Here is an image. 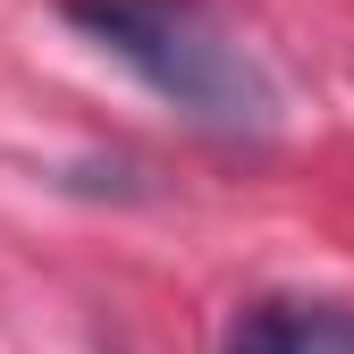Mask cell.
I'll use <instances>...</instances> for the list:
<instances>
[{"label":"cell","instance_id":"obj_1","mask_svg":"<svg viewBox=\"0 0 354 354\" xmlns=\"http://www.w3.org/2000/svg\"><path fill=\"white\" fill-rule=\"evenodd\" d=\"M59 17L211 144L279 136V76L211 0H59Z\"/></svg>","mask_w":354,"mask_h":354},{"label":"cell","instance_id":"obj_2","mask_svg":"<svg viewBox=\"0 0 354 354\" xmlns=\"http://www.w3.org/2000/svg\"><path fill=\"white\" fill-rule=\"evenodd\" d=\"M219 354H354V304H337V295H253V304H236Z\"/></svg>","mask_w":354,"mask_h":354}]
</instances>
